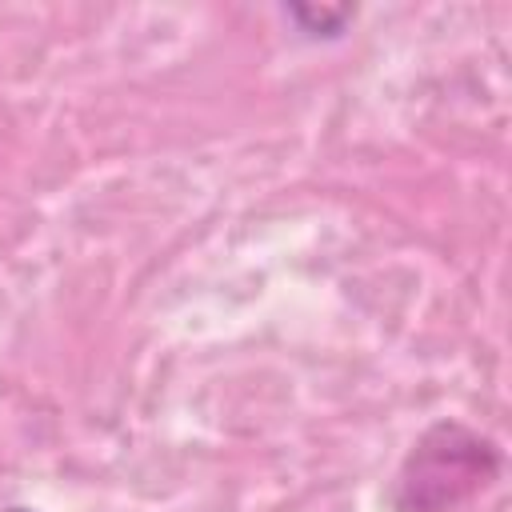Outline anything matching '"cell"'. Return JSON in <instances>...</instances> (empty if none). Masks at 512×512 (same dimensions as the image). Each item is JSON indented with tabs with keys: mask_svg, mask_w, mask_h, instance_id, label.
Returning a JSON list of instances; mask_svg holds the SVG:
<instances>
[{
	"mask_svg": "<svg viewBox=\"0 0 512 512\" xmlns=\"http://www.w3.org/2000/svg\"><path fill=\"white\" fill-rule=\"evenodd\" d=\"M288 16L308 32V36H340L344 24L356 16V4H288Z\"/></svg>",
	"mask_w": 512,
	"mask_h": 512,
	"instance_id": "obj_2",
	"label": "cell"
},
{
	"mask_svg": "<svg viewBox=\"0 0 512 512\" xmlns=\"http://www.w3.org/2000/svg\"><path fill=\"white\" fill-rule=\"evenodd\" d=\"M8 512H28V508H8Z\"/></svg>",
	"mask_w": 512,
	"mask_h": 512,
	"instance_id": "obj_3",
	"label": "cell"
},
{
	"mask_svg": "<svg viewBox=\"0 0 512 512\" xmlns=\"http://www.w3.org/2000/svg\"><path fill=\"white\" fill-rule=\"evenodd\" d=\"M500 468V452L492 440L476 436L472 428L448 420L420 436L408 452L400 480H396V508L400 512H448L484 488Z\"/></svg>",
	"mask_w": 512,
	"mask_h": 512,
	"instance_id": "obj_1",
	"label": "cell"
}]
</instances>
